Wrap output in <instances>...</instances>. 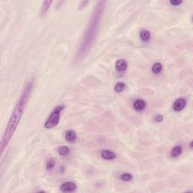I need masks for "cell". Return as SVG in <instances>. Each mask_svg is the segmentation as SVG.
<instances>
[{
    "label": "cell",
    "instance_id": "obj_4",
    "mask_svg": "<svg viewBox=\"0 0 193 193\" xmlns=\"http://www.w3.org/2000/svg\"><path fill=\"white\" fill-rule=\"evenodd\" d=\"M60 189L63 192H73L76 190V185L72 182H65L60 186Z\"/></svg>",
    "mask_w": 193,
    "mask_h": 193
},
{
    "label": "cell",
    "instance_id": "obj_6",
    "mask_svg": "<svg viewBox=\"0 0 193 193\" xmlns=\"http://www.w3.org/2000/svg\"><path fill=\"white\" fill-rule=\"evenodd\" d=\"M115 68L118 72H124L127 68V62L125 60H118L115 63Z\"/></svg>",
    "mask_w": 193,
    "mask_h": 193
},
{
    "label": "cell",
    "instance_id": "obj_16",
    "mask_svg": "<svg viewBox=\"0 0 193 193\" xmlns=\"http://www.w3.org/2000/svg\"><path fill=\"white\" fill-rule=\"evenodd\" d=\"M121 179L124 182H129L133 179V177L130 174H128V173H124V174H122L121 175Z\"/></svg>",
    "mask_w": 193,
    "mask_h": 193
},
{
    "label": "cell",
    "instance_id": "obj_10",
    "mask_svg": "<svg viewBox=\"0 0 193 193\" xmlns=\"http://www.w3.org/2000/svg\"><path fill=\"white\" fill-rule=\"evenodd\" d=\"M52 3V1H44L42 5V7H41V10H40V15L41 16H44L45 14L47 13V11L49 9L50 5Z\"/></svg>",
    "mask_w": 193,
    "mask_h": 193
},
{
    "label": "cell",
    "instance_id": "obj_12",
    "mask_svg": "<svg viewBox=\"0 0 193 193\" xmlns=\"http://www.w3.org/2000/svg\"><path fill=\"white\" fill-rule=\"evenodd\" d=\"M182 151H183V148L180 146H177L173 148L172 151H171V156L174 158L177 157L181 154Z\"/></svg>",
    "mask_w": 193,
    "mask_h": 193
},
{
    "label": "cell",
    "instance_id": "obj_11",
    "mask_svg": "<svg viewBox=\"0 0 193 193\" xmlns=\"http://www.w3.org/2000/svg\"><path fill=\"white\" fill-rule=\"evenodd\" d=\"M140 37L141 40L146 42H148V41L150 40V38H151V35H150V33L148 31V30H145L140 32Z\"/></svg>",
    "mask_w": 193,
    "mask_h": 193
},
{
    "label": "cell",
    "instance_id": "obj_14",
    "mask_svg": "<svg viewBox=\"0 0 193 193\" xmlns=\"http://www.w3.org/2000/svg\"><path fill=\"white\" fill-rule=\"evenodd\" d=\"M124 88H125V84L124 82H121L117 83L115 85V88H114L115 92H116L117 93H121L124 90Z\"/></svg>",
    "mask_w": 193,
    "mask_h": 193
},
{
    "label": "cell",
    "instance_id": "obj_1",
    "mask_svg": "<svg viewBox=\"0 0 193 193\" xmlns=\"http://www.w3.org/2000/svg\"><path fill=\"white\" fill-rule=\"evenodd\" d=\"M105 5H106V2L100 1L95 6V10L89 20V23L83 36L82 40L77 51L76 57V60L77 62L82 60L88 54L89 51L92 49V45L98 33L100 23L105 8Z\"/></svg>",
    "mask_w": 193,
    "mask_h": 193
},
{
    "label": "cell",
    "instance_id": "obj_13",
    "mask_svg": "<svg viewBox=\"0 0 193 193\" xmlns=\"http://www.w3.org/2000/svg\"><path fill=\"white\" fill-rule=\"evenodd\" d=\"M162 70V64L161 63H156L152 67V71L154 74L160 73Z\"/></svg>",
    "mask_w": 193,
    "mask_h": 193
},
{
    "label": "cell",
    "instance_id": "obj_3",
    "mask_svg": "<svg viewBox=\"0 0 193 193\" xmlns=\"http://www.w3.org/2000/svg\"><path fill=\"white\" fill-rule=\"evenodd\" d=\"M63 109H64L63 106H58L55 107V109L51 112V113L50 114V116L48 117V118L46 120L45 124H44L45 128H52L58 124L60 118V112L63 110Z\"/></svg>",
    "mask_w": 193,
    "mask_h": 193
},
{
    "label": "cell",
    "instance_id": "obj_9",
    "mask_svg": "<svg viewBox=\"0 0 193 193\" xmlns=\"http://www.w3.org/2000/svg\"><path fill=\"white\" fill-rule=\"evenodd\" d=\"M65 139L69 143L74 142L76 140V133L72 130H66V133H65Z\"/></svg>",
    "mask_w": 193,
    "mask_h": 193
},
{
    "label": "cell",
    "instance_id": "obj_2",
    "mask_svg": "<svg viewBox=\"0 0 193 193\" xmlns=\"http://www.w3.org/2000/svg\"><path fill=\"white\" fill-rule=\"evenodd\" d=\"M33 87V82L30 81L24 88L19 100L17 102L16 106H14L13 112H12L11 115L9 119L8 124L7 127L5 129L4 135L2 138L1 143H0V151H1V155L4 153L5 149L8 146V144L10 142L14 133L18 127V124H19L21 118L22 117L23 113L24 112L26 106L27 104L29 98H30V94H31L32 90Z\"/></svg>",
    "mask_w": 193,
    "mask_h": 193
},
{
    "label": "cell",
    "instance_id": "obj_7",
    "mask_svg": "<svg viewBox=\"0 0 193 193\" xmlns=\"http://www.w3.org/2000/svg\"><path fill=\"white\" fill-rule=\"evenodd\" d=\"M101 157L106 159V160H112V159H115L116 155L115 154V153L110 151V150H104L101 152Z\"/></svg>",
    "mask_w": 193,
    "mask_h": 193
},
{
    "label": "cell",
    "instance_id": "obj_5",
    "mask_svg": "<svg viewBox=\"0 0 193 193\" xmlns=\"http://www.w3.org/2000/svg\"><path fill=\"white\" fill-rule=\"evenodd\" d=\"M186 105V100L184 98H183V97H181V98H179L177 100H175V102L174 103V105H173V109L176 112H180V111L183 110L184 109Z\"/></svg>",
    "mask_w": 193,
    "mask_h": 193
},
{
    "label": "cell",
    "instance_id": "obj_19",
    "mask_svg": "<svg viewBox=\"0 0 193 193\" xmlns=\"http://www.w3.org/2000/svg\"><path fill=\"white\" fill-rule=\"evenodd\" d=\"M155 121H158V122H160V121H162V120H163V116H162V115H157L155 116L154 118Z\"/></svg>",
    "mask_w": 193,
    "mask_h": 193
},
{
    "label": "cell",
    "instance_id": "obj_18",
    "mask_svg": "<svg viewBox=\"0 0 193 193\" xmlns=\"http://www.w3.org/2000/svg\"><path fill=\"white\" fill-rule=\"evenodd\" d=\"M170 3H171L172 5L177 6V5H179L182 4V3H183V1H181V0H171V1L170 2Z\"/></svg>",
    "mask_w": 193,
    "mask_h": 193
},
{
    "label": "cell",
    "instance_id": "obj_8",
    "mask_svg": "<svg viewBox=\"0 0 193 193\" xmlns=\"http://www.w3.org/2000/svg\"><path fill=\"white\" fill-rule=\"evenodd\" d=\"M133 109L137 111H142L143 110L146 108V103L143 100H141V99H139V100H135L134 103H133Z\"/></svg>",
    "mask_w": 193,
    "mask_h": 193
},
{
    "label": "cell",
    "instance_id": "obj_17",
    "mask_svg": "<svg viewBox=\"0 0 193 193\" xmlns=\"http://www.w3.org/2000/svg\"><path fill=\"white\" fill-rule=\"evenodd\" d=\"M54 166H55V161L53 160V159H50L46 164V169L51 170Z\"/></svg>",
    "mask_w": 193,
    "mask_h": 193
},
{
    "label": "cell",
    "instance_id": "obj_15",
    "mask_svg": "<svg viewBox=\"0 0 193 193\" xmlns=\"http://www.w3.org/2000/svg\"><path fill=\"white\" fill-rule=\"evenodd\" d=\"M69 153V149L67 146H61L58 149L59 155L62 156H67Z\"/></svg>",
    "mask_w": 193,
    "mask_h": 193
}]
</instances>
